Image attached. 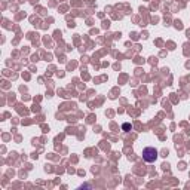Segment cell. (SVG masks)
I'll return each mask as SVG.
<instances>
[{"mask_svg":"<svg viewBox=\"0 0 190 190\" xmlns=\"http://www.w3.org/2000/svg\"><path fill=\"white\" fill-rule=\"evenodd\" d=\"M122 129L125 132H129L131 129H132V126H131V123H123L122 125Z\"/></svg>","mask_w":190,"mask_h":190,"instance_id":"obj_2","label":"cell"},{"mask_svg":"<svg viewBox=\"0 0 190 190\" xmlns=\"http://www.w3.org/2000/svg\"><path fill=\"white\" fill-rule=\"evenodd\" d=\"M143 159H144L145 162H149V163L155 162L157 159V150L155 147H145L144 150H143Z\"/></svg>","mask_w":190,"mask_h":190,"instance_id":"obj_1","label":"cell"}]
</instances>
